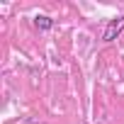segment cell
Here are the masks:
<instances>
[{
  "instance_id": "cell-1",
  "label": "cell",
  "mask_w": 124,
  "mask_h": 124,
  "mask_svg": "<svg viewBox=\"0 0 124 124\" xmlns=\"http://www.w3.org/2000/svg\"><path fill=\"white\" fill-rule=\"evenodd\" d=\"M122 29H124V15L117 17V20H112V22L107 24V29H105V34H102V41H114Z\"/></svg>"
},
{
  "instance_id": "cell-2",
  "label": "cell",
  "mask_w": 124,
  "mask_h": 124,
  "mask_svg": "<svg viewBox=\"0 0 124 124\" xmlns=\"http://www.w3.org/2000/svg\"><path fill=\"white\" fill-rule=\"evenodd\" d=\"M37 27H39V29H51V27H54V20L46 17V15H39V17H37Z\"/></svg>"
}]
</instances>
